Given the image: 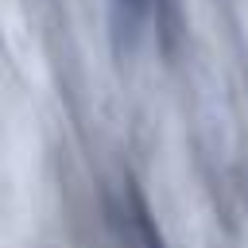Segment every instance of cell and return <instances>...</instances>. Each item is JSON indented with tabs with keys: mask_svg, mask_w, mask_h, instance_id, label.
I'll return each instance as SVG.
<instances>
[{
	"mask_svg": "<svg viewBox=\"0 0 248 248\" xmlns=\"http://www.w3.org/2000/svg\"><path fill=\"white\" fill-rule=\"evenodd\" d=\"M147 16H151V0H112V23H116V35L136 39L140 27L147 23Z\"/></svg>",
	"mask_w": 248,
	"mask_h": 248,
	"instance_id": "obj_1",
	"label": "cell"
}]
</instances>
